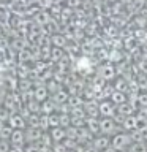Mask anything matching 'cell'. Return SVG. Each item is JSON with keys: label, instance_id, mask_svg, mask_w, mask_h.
I'll list each match as a JSON object with an SVG mask.
<instances>
[{"label": "cell", "instance_id": "cell-1", "mask_svg": "<svg viewBox=\"0 0 147 152\" xmlns=\"http://www.w3.org/2000/svg\"><path fill=\"white\" fill-rule=\"evenodd\" d=\"M131 142L133 141H131L130 133H116L114 138L111 140V146L119 149V151H123V149H127V147H130Z\"/></svg>", "mask_w": 147, "mask_h": 152}, {"label": "cell", "instance_id": "cell-2", "mask_svg": "<svg viewBox=\"0 0 147 152\" xmlns=\"http://www.w3.org/2000/svg\"><path fill=\"white\" fill-rule=\"evenodd\" d=\"M100 130L103 133H117V124L112 117H104L101 122H100Z\"/></svg>", "mask_w": 147, "mask_h": 152}, {"label": "cell", "instance_id": "cell-3", "mask_svg": "<svg viewBox=\"0 0 147 152\" xmlns=\"http://www.w3.org/2000/svg\"><path fill=\"white\" fill-rule=\"evenodd\" d=\"M100 113H101L104 117H112V116H116V113H117V106L112 102H103L100 104Z\"/></svg>", "mask_w": 147, "mask_h": 152}, {"label": "cell", "instance_id": "cell-4", "mask_svg": "<svg viewBox=\"0 0 147 152\" xmlns=\"http://www.w3.org/2000/svg\"><path fill=\"white\" fill-rule=\"evenodd\" d=\"M122 125L123 128H125L127 132H133V130H136L138 128V117L133 114V116H128L123 119V122H122Z\"/></svg>", "mask_w": 147, "mask_h": 152}, {"label": "cell", "instance_id": "cell-5", "mask_svg": "<svg viewBox=\"0 0 147 152\" xmlns=\"http://www.w3.org/2000/svg\"><path fill=\"white\" fill-rule=\"evenodd\" d=\"M117 114H120L123 117H128V116H133V104L130 103H122L117 106Z\"/></svg>", "mask_w": 147, "mask_h": 152}, {"label": "cell", "instance_id": "cell-6", "mask_svg": "<svg viewBox=\"0 0 147 152\" xmlns=\"http://www.w3.org/2000/svg\"><path fill=\"white\" fill-rule=\"evenodd\" d=\"M111 102L116 104V106H119V104H122V103H127L128 100H127L125 92H119V90H114V94L111 95Z\"/></svg>", "mask_w": 147, "mask_h": 152}, {"label": "cell", "instance_id": "cell-7", "mask_svg": "<svg viewBox=\"0 0 147 152\" xmlns=\"http://www.w3.org/2000/svg\"><path fill=\"white\" fill-rule=\"evenodd\" d=\"M95 146L98 147V149H108L109 146H111V140H109V136H100L95 140Z\"/></svg>", "mask_w": 147, "mask_h": 152}, {"label": "cell", "instance_id": "cell-8", "mask_svg": "<svg viewBox=\"0 0 147 152\" xmlns=\"http://www.w3.org/2000/svg\"><path fill=\"white\" fill-rule=\"evenodd\" d=\"M128 152H147V144L146 142H131Z\"/></svg>", "mask_w": 147, "mask_h": 152}, {"label": "cell", "instance_id": "cell-9", "mask_svg": "<svg viewBox=\"0 0 147 152\" xmlns=\"http://www.w3.org/2000/svg\"><path fill=\"white\" fill-rule=\"evenodd\" d=\"M101 76H103L104 79H111V78H114V76H116V70H114L112 66H104Z\"/></svg>", "mask_w": 147, "mask_h": 152}, {"label": "cell", "instance_id": "cell-10", "mask_svg": "<svg viewBox=\"0 0 147 152\" xmlns=\"http://www.w3.org/2000/svg\"><path fill=\"white\" fill-rule=\"evenodd\" d=\"M138 102H139V104H141V106H144V104L147 106V95H144V94H142V95H139V98H138Z\"/></svg>", "mask_w": 147, "mask_h": 152}, {"label": "cell", "instance_id": "cell-11", "mask_svg": "<svg viewBox=\"0 0 147 152\" xmlns=\"http://www.w3.org/2000/svg\"><path fill=\"white\" fill-rule=\"evenodd\" d=\"M104 152H123V151H119L116 149V147H112V146H109L108 149H104Z\"/></svg>", "mask_w": 147, "mask_h": 152}]
</instances>
